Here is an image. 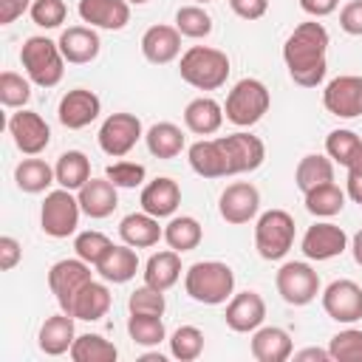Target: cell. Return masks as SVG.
<instances>
[{
    "label": "cell",
    "mask_w": 362,
    "mask_h": 362,
    "mask_svg": "<svg viewBox=\"0 0 362 362\" xmlns=\"http://www.w3.org/2000/svg\"><path fill=\"white\" fill-rule=\"evenodd\" d=\"M328 31L322 23H300L283 42V62L300 88H317L328 71Z\"/></svg>",
    "instance_id": "1"
},
{
    "label": "cell",
    "mask_w": 362,
    "mask_h": 362,
    "mask_svg": "<svg viewBox=\"0 0 362 362\" xmlns=\"http://www.w3.org/2000/svg\"><path fill=\"white\" fill-rule=\"evenodd\" d=\"M229 57L212 45H189L178 59V74L195 90H218L229 79Z\"/></svg>",
    "instance_id": "2"
},
{
    "label": "cell",
    "mask_w": 362,
    "mask_h": 362,
    "mask_svg": "<svg viewBox=\"0 0 362 362\" xmlns=\"http://www.w3.org/2000/svg\"><path fill=\"white\" fill-rule=\"evenodd\" d=\"M184 291L204 305H221L235 294V272L221 260H198L184 272Z\"/></svg>",
    "instance_id": "3"
},
{
    "label": "cell",
    "mask_w": 362,
    "mask_h": 362,
    "mask_svg": "<svg viewBox=\"0 0 362 362\" xmlns=\"http://www.w3.org/2000/svg\"><path fill=\"white\" fill-rule=\"evenodd\" d=\"M20 62H23L25 76L40 88H54L62 82L65 57L59 51V42H54L48 37H40V34L28 37L20 48Z\"/></svg>",
    "instance_id": "4"
},
{
    "label": "cell",
    "mask_w": 362,
    "mask_h": 362,
    "mask_svg": "<svg viewBox=\"0 0 362 362\" xmlns=\"http://www.w3.org/2000/svg\"><path fill=\"white\" fill-rule=\"evenodd\" d=\"M269 105H272L269 88L260 79L246 76V79L235 82L232 90L226 93L223 116H226V122H232L238 127H252L269 113Z\"/></svg>",
    "instance_id": "5"
},
{
    "label": "cell",
    "mask_w": 362,
    "mask_h": 362,
    "mask_svg": "<svg viewBox=\"0 0 362 362\" xmlns=\"http://www.w3.org/2000/svg\"><path fill=\"white\" fill-rule=\"evenodd\" d=\"M294 218L286 209H266L255 223V249L263 260H283L294 246Z\"/></svg>",
    "instance_id": "6"
},
{
    "label": "cell",
    "mask_w": 362,
    "mask_h": 362,
    "mask_svg": "<svg viewBox=\"0 0 362 362\" xmlns=\"http://www.w3.org/2000/svg\"><path fill=\"white\" fill-rule=\"evenodd\" d=\"M79 215H82L79 198L71 189L59 187V189L45 192V201L40 209V226L48 238H68L76 232Z\"/></svg>",
    "instance_id": "7"
},
{
    "label": "cell",
    "mask_w": 362,
    "mask_h": 362,
    "mask_svg": "<svg viewBox=\"0 0 362 362\" xmlns=\"http://www.w3.org/2000/svg\"><path fill=\"white\" fill-rule=\"evenodd\" d=\"M274 286H277V294L283 297V303L308 305L320 294V274L303 260H288V263H283L277 269Z\"/></svg>",
    "instance_id": "8"
},
{
    "label": "cell",
    "mask_w": 362,
    "mask_h": 362,
    "mask_svg": "<svg viewBox=\"0 0 362 362\" xmlns=\"http://www.w3.org/2000/svg\"><path fill=\"white\" fill-rule=\"evenodd\" d=\"M93 280V272H90V263H85L82 257H65V260H57L51 269H48V288L51 294L57 297L59 308L68 314L71 305H74V297L82 291L85 283Z\"/></svg>",
    "instance_id": "9"
},
{
    "label": "cell",
    "mask_w": 362,
    "mask_h": 362,
    "mask_svg": "<svg viewBox=\"0 0 362 362\" xmlns=\"http://www.w3.org/2000/svg\"><path fill=\"white\" fill-rule=\"evenodd\" d=\"M141 136H144V130H141V119L136 113H110L102 122L96 141H99L105 156L122 158L139 144Z\"/></svg>",
    "instance_id": "10"
},
{
    "label": "cell",
    "mask_w": 362,
    "mask_h": 362,
    "mask_svg": "<svg viewBox=\"0 0 362 362\" xmlns=\"http://www.w3.org/2000/svg\"><path fill=\"white\" fill-rule=\"evenodd\" d=\"M322 308L334 322H342V325L362 320V286L348 277L328 283L322 291Z\"/></svg>",
    "instance_id": "11"
},
{
    "label": "cell",
    "mask_w": 362,
    "mask_h": 362,
    "mask_svg": "<svg viewBox=\"0 0 362 362\" xmlns=\"http://www.w3.org/2000/svg\"><path fill=\"white\" fill-rule=\"evenodd\" d=\"M322 105L337 119H356L362 116V76L342 74L331 79L322 90Z\"/></svg>",
    "instance_id": "12"
},
{
    "label": "cell",
    "mask_w": 362,
    "mask_h": 362,
    "mask_svg": "<svg viewBox=\"0 0 362 362\" xmlns=\"http://www.w3.org/2000/svg\"><path fill=\"white\" fill-rule=\"evenodd\" d=\"M8 133H11V139H14V147L23 153V156H40L45 147H48V141H51V127H48V122L40 116V113H34V110H17V113H11V119H8Z\"/></svg>",
    "instance_id": "13"
},
{
    "label": "cell",
    "mask_w": 362,
    "mask_h": 362,
    "mask_svg": "<svg viewBox=\"0 0 362 362\" xmlns=\"http://www.w3.org/2000/svg\"><path fill=\"white\" fill-rule=\"evenodd\" d=\"M218 212L226 223L232 226H240V223H249L252 218H257L260 212V192L255 184L249 181H235L229 184L221 198H218Z\"/></svg>",
    "instance_id": "14"
},
{
    "label": "cell",
    "mask_w": 362,
    "mask_h": 362,
    "mask_svg": "<svg viewBox=\"0 0 362 362\" xmlns=\"http://www.w3.org/2000/svg\"><path fill=\"white\" fill-rule=\"evenodd\" d=\"M221 147H223V153H226L229 175L255 173V170L266 161V144H263L257 136H252V133L221 136Z\"/></svg>",
    "instance_id": "15"
},
{
    "label": "cell",
    "mask_w": 362,
    "mask_h": 362,
    "mask_svg": "<svg viewBox=\"0 0 362 362\" xmlns=\"http://www.w3.org/2000/svg\"><path fill=\"white\" fill-rule=\"evenodd\" d=\"M300 249L308 260H331L348 249V235L342 226H337L331 221H317L314 226L305 229Z\"/></svg>",
    "instance_id": "16"
},
{
    "label": "cell",
    "mask_w": 362,
    "mask_h": 362,
    "mask_svg": "<svg viewBox=\"0 0 362 362\" xmlns=\"http://www.w3.org/2000/svg\"><path fill=\"white\" fill-rule=\"evenodd\" d=\"M102 113V99L88 90V88H74L68 90L62 99H59V107H57V116H59V124L68 127V130H82L88 127L90 122H96Z\"/></svg>",
    "instance_id": "17"
},
{
    "label": "cell",
    "mask_w": 362,
    "mask_h": 362,
    "mask_svg": "<svg viewBox=\"0 0 362 362\" xmlns=\"http://www.w3.org/2000/svg\"><path fill=\"white\" fill-rule=\"evenodd\" d=\"M226 325L238 334H252L263 325L266 320V300L257 291H238L229 297L226 303V314H223Z\"/></svg>",
    "instance_id": "18"
},
{
    "label": "cell",
    "mask_w": 362,
    "mask_h": 362,
    "mask_svg": "<svg viewBox=\"0 0 362 362\" xmlns=\"http://www.w3.org/2000/svg\"><path fill=\"white\" fill-rule=\"evenodd\" d=\"M82 23L105 31H122L130 23V3L127 0H79L76 6Z\"/></svg>",
    "instance_id": "19"
},
{
    "label": "cell",
    "mask_w": 362,
    "mask_h": 362,
    "mask_svg": "<svg viewBox=\"0 0 362 362\" xmlns=\"http://www.w3.org/2000/svg\"><path fill=\"white\" fill-rule=\"evenodd\" d=\"M59 51L65 57V62L71 65H88L99 57V48H102V40L96 34L93 25H71L59 34Z\"/></svg>",
    "instance_id": "20"
},
{
    "label": "cell",
    "mask_w": 362,
    "mask_h": 362,
    "mask_svg": "<svg viewBox=\"0 0 362 362\" xmlns=\"http://www.w3.org/2000/svg\"><path fill=\"white\" fill-rule=\"evenodd\" d=\"M141 54L153 65H167L181 54V31L175 25H150L141 34Z\"/></svg>",
    "instance_id": "21"
},
{
    "label": "cell",
    "mask_w": 362,
    "mask_h": 362,
    "mask_svg": "<svg viewBox=\"0 0 362 362\" xmlns=\"http://www.w3.org/2000/svg\"><path fill=\"white\" fill-rule=\"evenodd\" d=\"M139 204H141L144 212H150L156 218H170L181 206V187L173 178L158 175V178H153V181H147L141 187Z\"/></svg>",
    "instance_id": "22"
},
{
    "label": "cell",
    "mask_w": 362,
    "mask_h": 362,
    "mask_svg": "<svg viewBox=\"0 0 362 362\" xmlns=\"http://www.w3.org/2000/svg\"><path fill=\"white\" fill-rule=\"evenodd\" d=\"M119 187L105 175V178H90L79 192V206H82V215L93 218V221H102L107 215H113V209L119 206Z\"/></svg>",
    "instance_id": "23"
},
{
    "label": "cell",
    "mask_w": 362,
    "mask_h": 362,
    "mask_svg": "<svg viewBox=\"0 0 362 362\" xmlns=\"http://www.w3.org/2000/svg\"><path fill=\"white\" fill-rule=\"evenodd\" d=\"M249 351L257 362H286V359H291L294 345H291V337L286 328L260 325L257 331H252Z\"/></svg>",
    "instance_id": "24"
},
{
    "label": "cell",
    "mask_w": 362,
    "mask_h": 362,
    "mask_svg": "<svg viewBox=\"0 0 362 362\" xmlns=\"http://www.w3.org/2000/svg\"><path fill=\"white\" fill-rule=\"evenodd\" d=\"M187 161H189L192 173H198L201 178H226L229 175L226 153L221 147V139H201V141L189 144Z\"/></svg>",
    "instance_id": "25"
},
{
    "label": "cell",
    "mask_w": 362,
    "mask_h": 362,
    "mask_svg": "<svg viewBox=\"0 0 362 362\" xmlns=\"http://www.w3.org/2000/svg\"><path fill=\"white\" fill-rule=\"evenodd\" d=\"M119 238L122 243L133 249H150L164 238V229L158 226V218L150 212H130L119 221Z\"/></svg>",
    "instance_id": "26"
},
{
    "label": "cell",
    "mask_w": 362,
    "mask_h": 362,
    "mask_svg": "<svg viewBox=\"0 0 362 362\" xmlns=\"http://www.w3.org/2000/svg\"><path fill=\"white\" fill-rule=\"evenodd\" d=\"M76 339V331H74V317L59 311L54 317H48L42 325H40V334H37V345L42 354L48 356H62L71 351Z\"/></svg>",
    "instance_id": "27"
},
{
    "label": "cell",
    "mask_w": 362,
    "mask_h": 362,
    "mask_svg": "<svg viewBox=\"0 0 362 362\" xmlns=\"http://www.w3.org/2000/svg\"><path fill=\"white\" fill-rule=\"evenodd\" d=\"M223 105L215 102L212 96H198L184 107V124L195 136H212L223 124Z\"/></svg>",
    "instance_id": "28"
},
{
    "label": "cell",
    "mask_w": 362,
    "mask_h": 362,
    "mask_svg": "<svg viewBox=\"0 0 362 362\" xmlns=\"http://www.w3.org/2000/svg\"><path fill=\"white\" fill-rule=\"evenodd\" d=\"M96 269V274L105 280V283H127V280H133L136 277V272H139V255L133 252V246H127V243H113L110 246V252L93 266Z\"/></svg>",
    "instance_id": "29"
},
{
    "label": "cell",
    "mask_w": 362,
    "mask_h": 362,
    "mask_svg": "<svg viewBox=\"0 0 362 362\" xmlns=\"http://www.w3.org/2000/svg\"><path fill=\"white\" fill-rule=\"evenodd\" d=\"M110 303H113L110 288H107L105 283L90 280V283H85V286H82V291L74 297V305H71V311H68V314H71L74 320L93 322V320H102V317L110 311Z\"/></svg>",
    "instance_id": "30"
},
{
    "label": "cell",
    "mask_w": 362,
    "mask_h": 362,
    "mask_svg": "<svg viewBox=\"0 0 362 362\" xmlns=\"http://www.w3.org/2000/svg\"><path fill=\"white\" fill-rule=\"evenodd\" d=\"M141 274H144V283L153 286V288H161V291L173 288L181 277V252L164 249V252L150 255Z\"/></svg>",
    "instance_id": "31"
},
{
    "label": "cell",
    "mask_w": 362,
    "mask_h": 362,
    "mask_svg": "<svg viewBox=\"0 0 362 362\" xmlns=\"http://www.w3.org/2000/svg\"><path fill=\"white\" fill-rule=\"evenodd\" d=\"M57 181V173L48 161L37 158V156H28L23 158L17 167H14V184L17 189L28 192V195H37V192H45L51 184Z\"/></svg>",
    "instance_id": "32"
},
{
    "label": "cell",
    "mask_w": 362,
    "mask_h": 362,
    "mask_svg": "<svg viewBox=\"0 0 362 362\" xmlns=\"http://www.w3.org/2000/svg\"><path fill=\"white\" fill-rule=\"evenodd\" d=\"M54 173H57V184L59 187H65L71 192H79L90 181V158L82 150H68V153H62L57 158Z\"/></svg>",
    "instance_id": "33"
},
{
    "label": "cell",
    "mask_w": 362,
    "mask_h": 362,
    "mask_svg": "<svg viewBox=\"0 0 362 362\" xmlns=\"http://www.w3.org/2000/svg\"><path fill=\"white\" fill-rule=\"evenodd\" d=\"M144 144L156 158H175L184 150V130L173 122H156L144 133Z\"/></svg>",
    "instance_id": "34"
},
{
    "label": "cell",
    "mask_w": 362,
    "mask_h": 362,
    "mask_svg": "<svg viewBox=\"0 0 362 362\" xmlns=\"http://www.w3.org/2000/svg\"><path fill=\"white\" fill-rule=\"evenodd\" d=\"M334 181V161L322 153H308L300 158L297 170H294V184L300 192H308L320 184H328Z\"/></svg>",
    "instance_id": "35"
},
{
    "label": "cell",
    "mask_w": 362,
    "mask_h": 362,
    "mask_svg": "<svg viewBox=\"0 0 362 362\" xmlns=\"http://www.w3.org/2000/svg\"><path fill=\"white\" fill-rule=\"evenodd\" d=\"M201 238H204V229H201V223H198L192 215H175V218H170V223L164 226V240H167V246L175 249V252H181V255L198 249Z\"/></svg>",
    "instance_id": "36"
},
{
    "label": "cell",
    "mask_w": 362,
    "mask_h": 362,
    "mask_svg": "<svg viewBox=\"0 0 362 362\" xmlns=\"http://www.w3.org/2000/svg\"><path fill=\"white\" fill-rule=\"evenodd\" d=\"M303 195H305V209L314 218H334V215H339L342 206H345V198H348L345 189H339L334 181L320 184V187H314V189H308Z\"/></svg>",
    "instance_id": "37"
},
{
    "label": "cell",
    "mask_w": 362,
    "mask_h": 362,
    "mask_svg": "<svg viewBox=\"0 0 362 362\" xmlns=\"http://www.w3.org/2000/svg\"><path fill=\"white\" fill-rule=\"evenodd\" d=\"M68 354L74 362H113L119 356L116 345L102 334H79Z\"/></svg>",
    "instance_id": "38"
},
{
    "label": "cell",
    "mask_w": 362,
    "mask_h": 362,
    "mask_svg": "<svg viewBox=\"0 0 362 362\" xmlns=\"http://www.w3.org/2000/svg\"><path fill=\"white\" fill-rule=\"evenodd\" d=\"M127 334L136 345H144V348H153V345L167 339L164 320L156 314H130L127 317Z\"/></svg>",
    "instance_id": "39"
},
{
    "label": "cell",
    "mask_w": 362,
    "mask_h": 362,
    "mask_svg": "<svg viewBox=\"0 0 362 362\" xmlns=\"http://www.w3.org/2000/svg\"><path fill=\"white\" fill-rule=\"evenodd\" d=\"M175 28L181 31V37H189V40H204L212 34V17L204 6H181L175 11Z\"/></svg>",
    "instance_id": "40"
},
{
    "label": "cell",
    "mask_w": 362,
    "mask_h": 362,
    "mask_svg": "<svg viewBox=\"0 0 362 362\" xmlns=\"http://www.w3.org/2000/svg\"><path fill=\"white\" fill-rule=\"evenodd\" d=\"M359 150H362V139H359L354 130L339 127V130H331V133L325 136V156H328L334 164H339V167H348Z\"/></svg>",
    "instance_id": "41"
},
{
    "label": "cell",
    "mask_w": 362,
    "mask_h": 362,
    "mask_svg": "<svg viewBox=\"0 0 362 362\" xmlns=\"http://www.w3.org/2000/svg\"><path fill=\"white\" fill-rule=\"evenodd\" d=\"M170 354L181 362H192L204 354V331L195 325H178L170 337Z\"/></svg>",
    "instance_id": "42"
},
{
    "label": "cell",
    "mask_w": 362,
    "mask_h": 362,
    "mask_svg": "<svg viewBox=\"0 0 362 362\" xmlns=\"http://www.w3.org/2000/svg\"><path fill=\"white\" fill-rule=\"evenodd\" d=\"M110 246H113V240H110L105 232H99V229H85V232H79V235L74 238V252H76V257H82V260L90 263V266H96V263L110 252Z\"/></svg>",
    "instance_id": "43"
},
{
    "label": "cell",
    "mask_w": 362,
    "mask_h": 362,
    "mask_svg": "<svg viewBox=\"0 0 362 362\" xmlns=\"http://www.w3.org/2000/svg\"><path fill=\"white\" fill-rule=\"evenodd\" d=\"M328 354L337 362H362V331L359 328H342L331 337Z\"/></svg>",
    "instance_id": "44"
},
{
    "label": "cell",
    "mask_w": 362,
    "mask_h": 362,
    "mask_svg": "<svg viewBox=\"0 0 362 362\" xmlns=\"http://www.w3.org/2000/svg\"><path fill=\"white\" fill-rule=\"evenodd\" d=\"M31 99V79L14 71L0 74V105L3 107H23Z\"/></svg>",
    "instance_id": "45"
},
{
    "label": "cell",
    "mask_w": 362,
    "mask_h": 362,
    "mask_svg": "<svg viewBox=\"0 0 362 362\" xmlns=\"http://www.w3.org/2000/svg\"><path fill=\"white\" fill-rule=\"evenodd\" d=\"M167 308V300H164V291L161 288H153V286H139L136 291H130L127 297V311L130 314H156L161 317Z\"/></svg>",
    "instance_id": "46"
},
{
    "label": "cell",
    "mask_w": 362,
    "mask_h": 362,
    "mask_svg": "<svg viewBox=\"0 0 362 362\" xmlns=\"http://www.w3.org/2000/svg\"><path fill=\"white\" fill-rule=\"evenodd\" d=\"M105 175H107L119 189H136V187L144 184L147 170H144V164H139V161H113V164L105 170Z\"/></svg>",
    "instance_id": "47"
},
{
    "label": "cell",
    "mask_w": 362,
    "mask_h": 362,
    "mask_svg": "<svg viewBox=\"0 0 362 362\" xmlns=\"http://www.w3.org/2000/svg\"><path fill=\"white\" fill-rule=\"evenodd\" d=\"M31 20L40 28H59L68 17V6L62 0H34L31 3Z\"/></svg>",
    "instance_id": "48"
},
{
    "label": "cell",
    "mask_w": 362,
    "mask_h": 362,
    "mask_svg": "<svg viewBox=\"0 0 362 362\" xmlns=\"http://www.w3.org/2000/svg\"><path fill=\"white\" fill-rule=\"evenodd\" d=\"M339 28L351 37H362V0H351L339 11Z\"/></svg>",
    "instance_id": "49"
},
{
    "label": "cell",
    "mask_w": 362,
    "mask_h": 362,
    "mask_svg": "<svg viewBox=\"0 0 362 362\" xmlns=\"http://www.w3.org/2000/svg\"><path fill=\"white\" fill-rule=\"evenodd\" d=\"M348 170V178H345V195L362 206V150L354 156V161L345 167Z\"/></svg>",
    "instance_id": "50"
},
{
    "label": "cell",
    "mask_w": 362,
    "mask_h": 362,
    "mask_svg": "<svg viewBox=\"0 0 362 362\" xmlns=\"http://www.w3.org/2000/svg\"><path fill=\"white\" fill-rule=\"evenodd\" d=\"M20 257H23L20 240L11 238V235H3V238H0V269H3V272H11V269L20 263Z\"/></svg>",
    "instance_id": "51"
},
{
    "label": "cell",
    "mask_w": 362,
    "mask_h": 362,
    "mask_svg": "<svg viewBox=\"0 0 362 362\" xmlns=\"http://www.w3.org/2000/svg\"><path fill=\"white\" fill-rule=\"evenodd\" d=\"M229 8L240 20H260L269 11V0H229Z\"/></svg>",
    "instance_id": "52"
},
{
    "label": "cell",
    "mask_w": 362,
    "mask_h": 362,
    "mask_svg": "<svg viewBox=\"0 0 362 362\" xmlns=\"http://www.w3.org/2000/svg\"><path fill=\"white\" fill-rule=\"evenodd\" d=\"M25 8H31V0H0V25H11Z\"/></svg>",
    "instance_id": "53"
},
{
    "label": "cell",
    "mask_w": 362,
    "mask_h": 362,
    "mask_svg": "<svg viewBox=\"0 0 362 362\" xmlns=\"http://www.w3.org/2000/svg\"><path fill=\"white\" fill-rule=\"evenodd\" d=\"M337 6H339V0H300V8H303L308 17H314V20L334 14Z\"/></svg>",
    "instance_id": "54"
},
{
    "label": "cell",
    "mask_w": 362,
    "mask_h": 362,
    "mask_svg": "<svg viewBox=\"0 0 362 362\" xmlns=\"http://www.w3.org/2000/svg\"><path fill=\"white\" fill-rule=\"evenodd\" d=\"M291 356H294L297 362H308V359H317V362H328V359H331L328 348H303V351H294Z\"/></svg>",
    "instance_id": "55"
},
{
    "label": "cell",
    "mask_w": 362,
    "mask_h": 362,
    "mask_svg": "<svg viewBox=\"0 0 362 362\" xmlns=\"http://www.w3.org/2000/svg\"><path fill=\"white\" fill-rule=\"evenodd\" d=\"M351 252H354V260H356V266H362V229L351 238Z\"/></svg>",
    "instance_id": "56"
},
{
    "label": "cell",
    "mask_w": 362,
    "mask_h": 362,
    "mask_svg": "<svg viewBox=\"0 0 362 362\" xmlns=\"http://www.w3.org/2000/svg\"><path fill=\"white\" fill-rule=\"evenodd\" d=\"M144 359H147V362H164L161 354H144Z\"/></svg>",
    "instance_id": "57"
},
{
    "label": "cell",
    "mask_w": 362,
    "mask_h": 362,
    "mask_svg": "<svg viewBox=\"0 0 362 362\" xmlns=\"http://www.w3.org/2000/svg\"><path fill=\"white\" fill-rule=\"evenodd\" d=\"M127 3H130V6H144L147 0H127Z\"/></svg>",
    "instance_id": "58"
},
{
    "label": "cell",
    "mask_w": 362,
    "mask_h": 362,
    "mask_svg": "<svg viewBox=\"0 0 362 362\" xmlns=\"http://www.w3.org/2000/svg\"><path fill=\"white\" fill-rule=\"evenodd\" d=\"M195 3H198V6H204V3H212V0H195Z\"/></svg>",
    "instance_id": "59"
},
{
    "label": "cell",
    "mask_w": 362,
    "mask_h": 362,
    "mask_svg": "<svg viewBox=\"0 0 362 362\" xmlns=\"http://www.w3.org/2000/svg\"><path fill=\"white\" fill-rule=\"evenodd\" d=\"M31 3H34V0H31Z\"/></svg>",
    "instance_id": "60"
}]
</instances>
